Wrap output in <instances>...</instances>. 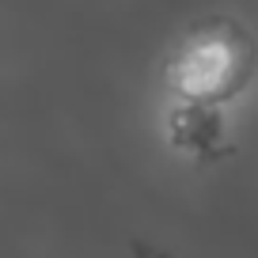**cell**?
<instances>
[{"instance_id": "cell-1", "label": "cell", "mask_w": 258, "mask_h": 258, "mask_svg": "<svg viewBox=\"0 0 258 258\" xmlns=\"http://www.w3.org/2000/svg\"><path fill=\"white\" fill-rule=\"evenodd\" d=\"M258 42L239 19L213 16L190 27L167 61V88L182 103L224 106L254 80Z\"/></svg>"}, {"instance_id": "cell-2", "label": "cell", "mask_w": 258, "mask_h": 258, "mask_svg": "<svg viewBox=\"0 0 258 258\" xmlns=\"http://www.w3.org/2000/svg\"><path fill=\"white\" fill-rule=\"evenodd\" d=\"M171 145L190 156L217 160L224 152V118L220 106L205 103H182L171 110Z\"/></svg>"}]
</instances>
